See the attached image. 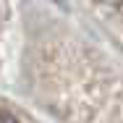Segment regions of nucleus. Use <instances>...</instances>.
<instances>
[{
	"label": "nucleus",
	"mask_w": 123,
	"mask_h": 123,
	"mask_svg": "<svg viewBox=\"0 0 123 123\" xmlns=\"http://www.w3.org/2000/svg\"><path fill=\"white\" fill-rule=\"evenodd\" d=\"M0 123H18V121H13L11 115H0Z\"/></svg>",
	"instance_id": "obj_1"
},
{
	"label": "nucleus",
	"mask_w": 123,
	"mask_h": 123,
	"mask_svg": "<svg viewBox=\"0 0 123 123\" xmlns=\"http://www.w3.org/2000/svg\"><path fill=\"white\" fill-rule=\"evenodd\" d=\"M102 3H107V5H123V0H102Z\"/></svg>",
	"instance_id": "obj_2"
},
{
	"label": "nucleus",
	"mask_w": 123,
	"mask_h": 123,
	"mask_svg": "<svg viewBox=\"0 0 123 123\" xmlns=\"http://www.w3.org/2000/svg\"><path fill=\"white\" fill-rule=\"evenodd\" d=\"M58 3H60V0H58Z\"/></svg>",
	"instance_id": "obj_3"
}]
</instances>
